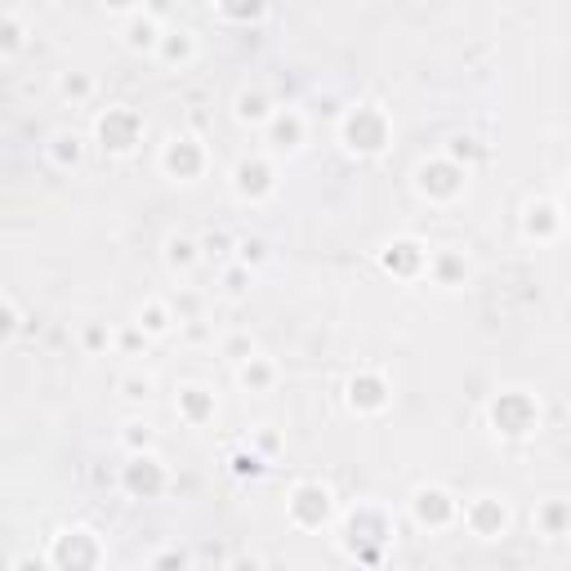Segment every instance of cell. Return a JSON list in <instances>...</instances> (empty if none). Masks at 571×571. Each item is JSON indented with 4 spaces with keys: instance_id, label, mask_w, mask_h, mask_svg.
<instances>
[{
    "instance_id": "1",
    "label": "cell",
    "mask_w": 571,
    "mask_h": 571,
    "mask_svg": "<svg viewBox=\"0 0 571 571\" xmlns=\"http://www.w3.org/2000/svg\"><path fill=\"white\" fill-rule=\"evenodd\" d=\"M241 116H263V99H259V94H254V99H250V94H241Z\"/></svg>"
},
{
    "instance_id": "2",
    "label": "cell",
    "mask_w": 571,
    "mask_h": 571,
    "mask_svg": "<svg viewBox=\"0 0 571 571\" xmlns=\"http://www.w3.org/2000/svg\"><path fill=\"white\" fill-rule=\"evenodd\" d=\"M148 331H165V312L161 308H148Z\"/></svg>"
}]
</instances>
